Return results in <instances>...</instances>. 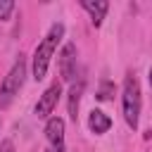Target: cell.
Instances as JSON below:
<instances>
[{
    "label": "cell",
    "mask_w": 152,
    "mask_h": 152,
    "mask_svg": "<svg viewBox=\"0 0 152 152\" xmlns=\"http://www.w3.org/2000/svg\"><path fill=\"white\" fill-rule=\"evenodd\" d=\"M64 36V24H52L48 36L38 43L36 52H33V78L36 81H43L45 74H48V66H50V59L57 50V43L62 40Z\"/></svg>",
    "instance_id": "1"
},
{
    "label": "cell",
    "mask_w": 152,
    "mask_h": 152,
    "mask_svg": "<svg viewBox=\"0 0 152 152\" xmlns=\"http://www.w3.org/2000/svg\"><path fill=\"white\" fill-rule=\"evenodd\" d=\"M81 7L90 12L93 26H100L102 19H104V14H107V10H109V2H107V0H95V2H93V0H83Z\"/></svg>",
    "instance_id": "7"
},
{
    "label": "cell",
    "mask_w": 152,
    "mask_h": 152,
    "mask_svg": "<svg viewBox=\"0 0 152 152\" xmlns=\"http://www.w3.org/2000/svg\"><path fill=\"white\" fill-rule=\"evenodd\" d=\"M150 86H152V69H150Z\"/></svg>",
    "instance_id": "13"
},
{
    "label": "cell",
    "mask_w": 152,
    "mask_h": 152,
    "mask_svg": "<svg viewBox=\"0 0 152 152\" xmlns=\"http://www.w3.org/2000/svg\"><path fill=\"white\" fill-rule=\"evenodd\" d=\"M81 93H83V83L71 86V90H69V116H71L74 124L78 119V100H81Z\"/></svg>",
    "instance_id": "9"
},
{
    "label": "cell",
    "mask_w": 152,
    "mask_h": 152,
    "mask_svg": "<svg viewBox=\"0 0 152 152\" xmlns=\"http://www.w3.org/2000/svg\"><path fill=\"white\" fill-rule=\"evenodd\" d=\"M121 107H124V119H126V124L135 131V128H138V119H140V86H138L135 76H126V81H124Z\"/></svg>",
    "instance_id": "2"
},
{
    "label": "cell",
    "mask_w": 152,
    "mask_h": 152,
    "mask_svg": "<svg viewBox=\"0 0 152 152\" xmlns=\"http://www.w3.org/2000/svg\"><path fill=\"white\" fill-rule=\"evenodd\" d=\"M45 135H48V140H50V145H52L55 152H64V121H62L59 116L48 119V124H45Z\"/></svg>",
    "instance_id": "6"
},
{
    "label": "cell",
    "mask_w": 152,
    "mask_h": 152,
    "mask_svg": "<svg viewBox=\"0 0 152 152\" xmlns=\"http://www.w3.org/2000/svg\"><path fill=\"white\" fill-rule=\"evenodd\" d=\"M0 152H14V145H12L10 140H5V142L0 145Z\"/></svg>",
    "instance_id": "12"
},
{
    "label": "cell",
    "mask_w": 152,
    "mask_h": 152,
    "mask_svg": "<svg viewBox=\"0 0 152 152\" xmlns=\"http://www.w3.org/2000/svg\"><path fill=\"white\" fill-rule=\"evenodd\" d=\"M48 152H55V150H48Z\"/></svg>",
    "instance_id": "14"
},
{
    "label": "cell",
    "mask_w": 152,
    "mask_h": 152,
    "mask_svg": "<svg viewBox=\"0 0 152 152\" xmlns=\"http://www.w3.org/2000/svg\"><path fill=\"white\" fill-rule=\"evenodd\" d=\"M24 76H26V59L19 57L0 86V109H7L14 100V95H19V88L24 86Z\"/></svg>",
    "instance_id": "3"
},
{
    "label": "cell",
    "mask_w": 152,
    "mask_h": 152,
    "mask_svg": "<svg viewBox=\"0 0 152 152\" xmlns=\"http://www.w3.org/2000/svg\"><path fill=\"white\" fill-rule=\"evenodd\" d=\"M88 126H90V131L93 133H107L109 128H112V119L104 114V112H100V109H93L90 112V116H88Z\"/></svg>",
    "instance_id": "8"
},
{
    "label": "cell",
    "mask_w": 152,
    "mask_h": 152,
    "mask_svg": "<svg viewBox=\"0 0 152 152\" xmlns=\"http://www.w3.org/2000/svg\"><path fill=\"white\" fill-rule=\"evenodd\" d=\"M114 83H109V81H102V86H100V90H97V100H109L112 95H114Z\"/></svg>",
    "instance_id": "10"
},
{
    "label": "cell",
    "mask_w": 152,
    "mask_h": 152,
    "mask_svg": "<svg viewBox=\"0 0 152 152\" xmlns=\"http://www.w3.org/2000/svg\"><path fill=\"white\" fill-rule=\"evenodd\" d=\"M59 95H62V86H59V83H52V86L40 95V100H38V104H36V116H38V119H48V116L52 114V109L57 107Z\"/></svg>",
    "instance_id": "4"
},
{
    "label": "cell",
    "mask_w": 152,
    "mask_h": 152,
    "mask_svg": "<svg viewBox=\"0 0 152 152\" xmlns=\"http://www.w3.org/2000/svg\"><path fill=\"white\" fill-rule=\"evenodd\" d=\"M12 10H14V2L12 0H0V19H7Z\"/></svg>",
    "instance_id": "11"
},
{
    "label": "cell",
    "mask_w": 152,
    "mask_h": 152,
    "mask_svg": "<svg viewBox=\"0 0 152 152\" xmlns=\"http://www.w3.org/2000/svg\"><path fill=\"white\" fill-rule=\"evenodd\" d=\"M59 74L64 81H74L76 76V45L66 43L59 52Z\"/></svg>",
    "instance_id": "5"
}]
</instances>
